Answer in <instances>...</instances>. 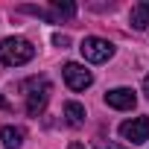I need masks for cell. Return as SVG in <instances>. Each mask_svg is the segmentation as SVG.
Instances as JSON below:
<instances>
[{"mask_svg":"<svg viewBox=\"0 0 149 149\" xmlns=\"http://www.w3.org/2000/svg\"><path fill=\"white\" fill-rule=\"evenodd\" d=\"M35 56V47L26 41V38H3L0 41V61H3L6 67H18V64H26L29 58Z\"/></svg>","mask_w":149,"mask_h":149,"instance_id":"6da1fadb","label":"cell"},{"mask_svg":"<svg viewBox=\"0 0 149 149\" xmlns=\"http://www.w3.org/2000/svg\"><path fill=\"white\" fill-rule=\"evenodd\" d=\"M24 88H32L26 94V114L29 117H38L44 108H47V100H50V82L47 79H29Z\"/></svg>","mask_w":149,"mask_h":149,"instance_id":"7a4b0ae2","label":"cell"},{"mask_svg":"<svg viewBox=\"0 0 149 149\" xmlns=\"http://www.w3.org/2000/svg\"><path fill=\"white\" fill-rule=\"evenodd\" d=\"M79 50H82L85 61H94V64H102V61H108V58L114 56V44L105 41V38H97V35L85 38V41L79 44Z\"/></svg>","mask_w":149,"mask_h":149,"instance_id":"3957f363","label":"cell"},{"mask_svg":"<svg viewBox=\"0 0 149 149\" xmlns=\"http://www.w3.org/2000/svg\"><path fill=\"white\" fill-rule=\"evenodd\" d=\"M61 73H64V82H67L70 91H85V88H91V82H94L91 70H85V67L76 64V61H67Z\"/></svg>","mask_w":149,"mask_h":149,"instance_id":"277c9868","label":"cell"},{"mask_svg":"<svg viewBox=\"0 0 149 149\" xmlns=\"http://www.w3.org/2000/svg\"><path fill=\"white\" fill-rule=\"evenodd\" d=\"M120 134L129 140V143H146L149 140V117L143 114V117H134V120H126L123 126H120Z\"/></svg>","mask_w":149,"mask_h":149,"instance_id":"5b68a950","label":"cell"},{"mask_svg":"<svg viewBox=\"0 0 149 149\" xmlns=\"http://www.w3.org/2000/svg\"><path fill=\"white\" fill-rule=\"evenodd\" d=\"M105 105L108 108H117V111H132L137 105V97L132 88H114L105 94Z\"/></svg>","mask_w":149,"mask_h":149,"instance_id":"8992f818","label":"cell"},{"mask_svg":"<svg viewBox=\"0 0 149 149\" xmlns=\"http://www.w3.org/2000/svg\"><path fill=\"white\" fill-rule=\"evenodd\" d=\"M129 21H132V26H134V29H146V26H149V0H140V3H134V6H132Z\"/></svg>","mask_w":149,"mask_h":149,"instance_id":"52a82bcc","label":"cell"},{"mask_svg":"<svg viewBox=\"0 0 149 149\" xmlns=\"http://www.w3.org/2000/svg\"><path fill=\"white\" fill-rule=\"evenodd\" d=\"M0 137H3V149H21V143H24V129L6 126L3 132H0Z\"/></svg>","mask_w":149,"mask_h":149,"instance_id":"ba28073f","label":"cell"},{"mask_svg":"<svg viewBox=\"0 0 149 149\" xmlns=\"http://www.w3.org/2000/svg\"><path fill=\"white\" fill-rule=\"evenodd\" d=\"M73 15H76V3H70V0H53L50 21H56V18H73Z\"/></svg>","mask_w":149,"mask_h":149,"instance_id":"9c48e42d","label":"cell"},{"mask_svg":"<svg viewBox=\"0 0 149 149\" xmlns=\"http://www.w3.org/2000/svg\"><path fill=\"white\" fill-rule=\"evenodd\" d=\"M64 117H67V123H70L73 129H79V126L85 123V108H82L79 102H64Z\"/></svg>","mask_w":149,"mask_h":149,"instance_id":"30bf717a","label":"cell"},{"mask_svg":"<svg viewBox=\"0 0 149 149\" xmlns=\"http://www.w3.org/2000/svg\"><path fill=\"white\" fill-rule=\"evenodd\" d=\"M97 149H126L120 143H111V140H97Z\"/></svg>","mask_w":149,"mask_h":149,"instance_id":"8fae6325","label":"cell"},{"mask_svg":"<svg viewBox=\"0 0 149 149\" xmlns=\"http://www.w3.org/2000/svg\"><path fill=\"white\" fill-rule=\"evenodd\" d=\"M53 44H56V47H67L70 38H67V35H53Z\"/></svg>","mask_w":149,"mask_h":149,"instance_id":"7c38bea8","label":"cell"},{"mask_svg":"<svg viewBox=\"0 0 149 149\" xmlns=\"http://www.w3.org/2000/svg\"><path fill=\"white\" fill-rule=\"evenodd\" d=\"M67 149H85V143H79V140H73V143H70Z\"/></svg>","mask_w":149,"mask_h":149,"instance_id":"4fadbf2b","label":"cell"},{"mask_svg":"<svg viewBox=\"0 0 149 149\" xmlns=\"http://www.w3.org/2000/svg\"><path fill=\"white\" fill-rule=\"evenodd\" d=\"M143 94L149 97V73H146V79H143Z\"/></svg>","mask_w":149,"mask_h":149,"instance_id":"5bb4252c","label":"cell"},{"mask_svg":"<svg viewBox=\"0 0 149 149\" xmlns=\"http://www.w3.org/2000/svg\"><path fill=\"white\" fill-rule=\"evenodd\" d=\"M0 108H9V102H6V100H3V97H0Z\"/></svg>","mask_w":149,"mask_h":149,"instance_id":"9a60e30c","label":"cell"}]
</instances>
